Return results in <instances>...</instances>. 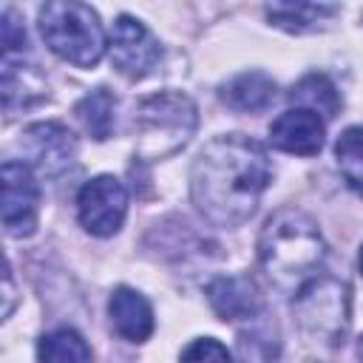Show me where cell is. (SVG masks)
<instances>
[{"instance_id":"5bb4252c","label":"cell","mask_w":363,"mask_h":363,"mask_svg":"<svg viewBox=\"0 0 363 363\" xmlns=\"http://www.w3.org/2000/svg\"><path fill=\"white\" fill-rule=\"evenodd\" d=\"M337 14V6L329 3H269L267 6V17L292 34H306L320 28L323 23H329Z\"/></svg>"},{"instance_id":"8992f818","label":"cell","mask_w":363,"mask_h":363,"mask_svg":"<svg viewBox=\"0 0 363 363\" xmlns=\"http://www.w3.org/2000/svg\"><path fill=\"white\" fill-rule=\"evenodd\" d=\"M79 224L94 235H113L128 213V190L116 176H96L77 196Z\"/></svg>"},{"instance_id":"52a82bcc","label":"cell","mask_w":363,"mask_h":363,"mask_svg":"<svg viewBox=\"0 0 363 363\" xmlns=\"http://www.w3.org/2000/svg\"><path fill=\"white\" fill-rule=\"evenodd\" d=\"M3 184V227L9 235H31L37 227L40 187L26 162H3L0 170Z\"/></svg>"},{"instance_id":"30bf717a","label":"cell","mask_w":363,"mask_h":363,"mask_svg":"<svg viewBox=\"0 0 363 363\" xmlns=\"http://www.w3.org/2000/svg\"><path fill=\"white\" fill-rule=\"evenodd\" d=\"M326 125L309 108H289L269 125V142L295 156H315L323 147Z\"/></svg>"},{"instance_id":"ffe728a7","label":"cell","mask_w":363,"mask_h":363,"mask_svg":"<svg viewBox=\"0 0 363 363\" xmlns=\"http://www.w3.org/2000/svg\"><path fill=\"white\" fill-rule=\"evenodd\" d=\"M26 48V28L14 20V11L6 9L3 11V51L6 57H11V51Z\"/></svg>"},{"instance_id":"7c38bea8","label":"cell","mask_w":363,"mask_h":363,"mask_svg":"<svg viewBox=\"0 0 363 363\" xmlns=\"http://www.w3.org/2000/svg\"><path fill=\"white\" fill-rule=\"evenodd\" d=\"M111 323L116 335H122L130 343H142L153 332V309L150 303L130 286H116L108 303Z\"/></svg>"},{"instance_id":"7402d4cb","label":"cell","mask_w":363,"mask_h":363,"mask_svg":"<svg viewBox=\"0 0 363 363\" xmlns=\"http://www.w3.org/2000/svg\"><path fill=\"white\" fill-rule=\"evenodd\" d=\"M357 264H360V275H363V250H360V261Z\"/></svg>"},{"instance_id":"44dd1931","label":"cell","mask_w":363,"mask_h":363,"mask_svg":"<svg viewBox=\"0 0 363 363\" xmlns=\"http://www.w3.org/2000/svg\"><path fill=\"white\" fill-rule=\"evenodd\" d=\"M357 357H360V363H363V337H360V343H357Z\"/></svg>"},{"instance_id":"e0dca14e","label":"cell","mask_w":363,"mask_h":363,"mask_svg":"<svg viewBox=\"0 0 363 363\" xmlns=\"http://www.w3.org/2000/svg\"><path fill=\"white\" fill-rule=\"evenodd\" d=\"M289 99H292V102H301V108H309V111L323 113V116H335L337 108H340V96H337L335 85H332L323 74H309V77H303V79L289 91Z\"/></svg>"},{"instance_id":"2e32d148","label":"cell","mask_w":363,"mask_h":363,"mask_svg":"<svg viewBox=\"0 0 363 363\" xmlns=\"http://www.w3.org/2000/svg\"><path fill=\"white\" fill-rule=\"evenodd\" d=\"M74 111H77L79 122L85 125V130H88L96 142H102V139L111 136V130H113L116 99H113V94H111L108 88H96V91H91L88 96H82V99L77 102Z\"/></svg>"},{"instance_id":"8fae6325","label":"cell","mask_w":363,"mask_h":363,"mask_svg":"<svg viewBox=\"0 0 363 363\" xmlns=\"http://www.w3.org/2000/svg\"><path fill=\"white\" fill-rule=\"evenodd\" d=\"M207 301L224 320H252L261 312V292L250 275H221L210 281Z\"/></svg>"},{"instance_id":"7a4b0ae2","label":"cell","mask_w":363,"mask_h":363,"mask_svg":"<svg viewBox=\"0 0 363 363\" xmlns=\"http://www.w3.org/2000/svg\"><path fill=\"white\" fill-rule=\"evenodd\" d=\"M323 258V235L306 213L284 207L267 218L258 235V261L278 292L298 295L315 278Z\"/></svg>"},{"instance_id":"5b68a950","label":"cell","mask_w":363,"mask_h":363,"mask_svg":"<svg viewBox=\"0 0 363 363\" xmlns=\"http://www.w3.org/2000/svg\"><path fill=\"white\" fill-rule=\"evenodd\" d=\"M295 312L303 332L337 343L349 326V289L337 278H312L295 295Z\"/></svg>"},{"instance_id":"ac0fdd59","label":"cell","mask_w":363,"mask_h":363,"mask_svg":"<svg viewBox=\"0 0 363 363\" xmlns=\"http://www.w3.org/2000/svg\"><path fill=\"white\" fill-rule=\"evenodd\" d=\"M335 159L346 184L363 196V128H346L335 142Z\"/></svg>"},{"instance_id":"3957f363","label":"cell","mask_w":363,"mask_h":363,"mask_svg":"<svg viewBox=\"0 0 363 363\" xmlns=\"http://www.w3.org/2000/svg\"><path fill=\"white\" fill-rule=\"evenodd\" d=\"M40 34L45 45L77 68H91L105 54V31L96 11L74 0H51L40 9Z\"/></svg>"},{"instance_id":"9c48e42d","label":"cell","mask_w":363,"mask_h":363,"mask_svg":"<svg viewBox=\"0 0 363 363\" xmlns=\"http://www.w3.org/2000/svg\"><path fill=\"white\" fill-rule=\"evenodd\" d=\"M23 150L31 156V164L40 173L57 176L74 162L77 142L71 130L62 128L60 122H40L23 130Z\"/></svg>"},{"instance_id":"277c9868","label":"cell","mask_w":363,"mask_h":363,"mask_svg":"<svg viewBox=\"0 0 363 363\" xmlns=\"http://www.w3.org/2000/svg\"><path fill=\"white\" fill-rule=\"evenodd\" d=\"M136 153L142 159H162L187 145L196 130V105L187 94L162 91L145 96L133 113Z\"/></svg>"},{"instance_id":"9a60e30c","label":"cell","mask_w":363,"mask_h":363,"mask_svg":"<svg viewBox=\"0 0 363 363\" xmlns=\"http://www.w3.org/2000/svg\"><path fill=\"white\" fill-rule=\"evenodd\" d=\"M40 363H91V349L74 329H54L40 337L37 346Z\"/></svg>"},{"instance_id":"4fadbf2b","label":"cell","mask_w":363,"mask_h":363,"mask_svg":"<svg viewBox=\"0 0 363 363\" xmlns=\"http://www.w3.org/2000/svg\"><path fill=\"white\" fill-rule=\"evenodd\" d=\"M221 99L233 111H264L275 99V82L264 71H244L221 85Z\"/></svg>"},{"instance_id":"ba28073f","label":"cell","mask_w":363,"mask_h":363,"mask_svg":"<svg viewBox=\"0 0 363 363\" xmlns=\"http://www.w3.org/2000/svg\"><path fill=\"white\" fill-rule=\"evenodd\" d=\"M111 60L125 77H145L162 57L159 40L130 14H119L111 28Z\"/></svg>"},{"instance_id":"d6986e66","label":"cell","mask_w":363,"mask_h":363,"mask_svg":"<svg viewBox=\"0 0 363 363\" xmlns=\"http://www.w3.org/2000/svg\"><path fill=\"white\" fill-rule=\"evenodd\" d=\"M182 363H233V357L224 343H218L213 337H199L184 346Z\"/></svg>"},{"instance_id":"6da1fadb","label":"cell","mask_w":363,"mask_h":363,"mask_svg":"<svg viewBox=\"0 0 363 363\" xmlns=\"http://www.w3.org/2000/svg\"><path fill=\"white\" fill-rule=\"evenodd\" d=\"M272 179V164L261 142L244 133L216 136L201 147L190 170L196 210L216 227H241L258 207Z\"/></svg>"}]
</instances>
